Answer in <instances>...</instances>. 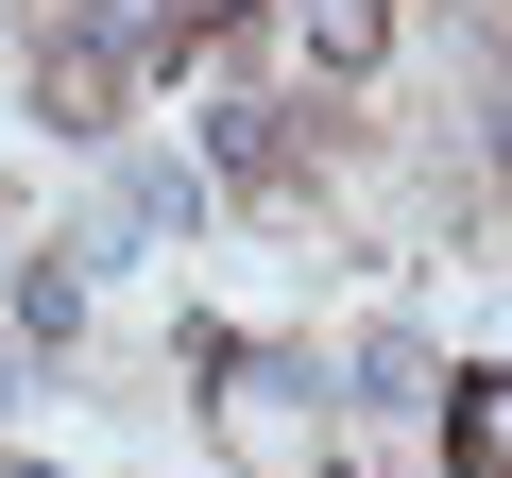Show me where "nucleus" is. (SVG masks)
Wrapping results in <instances>:
<instances>
[{
	"label": "nucleus",
	"mask_w": 512,
	"mask_h": 478,
	"mask_svg": "<svg viewBox=\"0 0 512 478\" xmlns=\"http://www.w3.org/2000/svg\"><path fill=\"white\" fill-rule=\"evenodd\" d=\"M222 444H239L256 478H291V461L325 444V376H308V359H239V393H222Z\"/></svg>",
	"instance_id": "1"
},
{
	"label": "nucleus",
	"mask_w": 512,
	"mask_h": 478,
	"mask_svg": "<svg viewBox=\"0 0 512 478\" xmlns=\"http://www.w3.org/2000/svg\"><path fill=\"white\" fill-rule=\"evenodd\" d=\"M342 410H376V427H393V410H427V342H410V325H359V359H342Z\"/></svg>",
	"instance_id": "2"
},
{
	"label": "nucleus",
	"mask_w": 512,
	"mask_h": 478,
	"mask_svg": "<svg viewBox=\"0 0 512 478\" xmlns=\"http://www.w3.org/2000/svg\"><path fill=\"white\" fill-rule=\"evenodd\" d=\"M461 478H512V376L461 393Z\"/></svg>",
	"instance_id": "3"
},
{
	"label": "nucleus",
	"mask_w": 512,
	"mask_h": 478,
	"mask_svg": "<svg viewBox=\"0 0 512 478\" xmlns=\"http://www.w3.org/2000/svg\"><path fill=\"white\" fill-rule=\"evenodd\" d=\"M376 18H393V0H291V35H308V52H342V69L376 52Z\"/></svg>",
	"instance_id": "4"
},
{
	"label": "nucleus",
	"mask_w": 512,
	"mask_h": 478,
	"mask_svg": "<svg viewBox=\"0 0 512 478\" xmlns=\"http://www.w3.org/2000/svg\"><path fill=\"white\" fill-rule=\"evenodd\" d=\"M69 325H86V274L35 257V274H18V342H69Z\"/></svg>",
	"instance_id": "5"
},
{
	"label": "nucleus",
	"mask_w": 512,
	"mask_h": 478,
	"mask_svg": "<svg viewBox=\"0 0 512 478\" xmlns=\"http://www.w3.org/2000/svg\"><path fill=\"white\" fill-rule=\"evenodd\" d=\"M0 376H18V325H0ZM0 410H18V393H0Z\"/></svg>",
	"instance_id": "6"
}]
</instances>
